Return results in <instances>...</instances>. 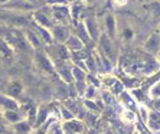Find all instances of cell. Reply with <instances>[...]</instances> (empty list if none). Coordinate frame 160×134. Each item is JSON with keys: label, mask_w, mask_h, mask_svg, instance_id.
<instances>
[{"label": "cell", "mask_w": 160, "mask_h": 134, "mask_svg": "<svg viewBox=\"0 0 160 134\" xmlns=\"http://www.w3.org/2000/svg\"><path fill=\"white\" fill-rule=\"evenodd\" d=\"M98 52L101 55L107 58L110 62H116L117 59V49H116V45L112 42V39L108 36L107 33H101L100 37H98Z\"/></svg>", "instance_id": "cell-1"}, {"label": "cell", "mask_w": 160, "mask_h": 134, "mask_svg": "<svg viewBox=\"0 0 160 134\" xmlns=\"http://www.w3.org/2000/svg\"><path fill=\"white\" fill-rule=\"evenodd\" d=\"M49 17L55 19L58 25H67V22L71 19V10L67 4H52Z\"/></svg>", "instance_id": "cell-2"}, {"label": "cell", "mask_w": 160, "mask_h": 134, "mask_svg": "<svg viewBox=\"0 0 160 134\" xmlns=\"http://www.w3.org/2000/svg\"><path fill=\"white\" fill-rule=\"evenodd\" d=\"M35 65L43 72H52L55 69L53 61L49 58V55L43 52H36L35 53Z\"/></svg>", "instance_id": "cell-3"}, {"label": "cell", "mask_w": 160, "mask_h": 134, "mask_svg": "<svg viewBox=\"0 0 160 134\" xmlns=\"http://www.w3.org/2000/svg\"><path fill=\"white\" fill-rule=\"evenodd\" d=\"M51 33H52L53 42H56V43H65L68 41V37L71 36L68 27L65 25H58V23L51 27Z\"/></svg>", "instance_id": "cell-4"}, {"label": "cell", "mask_w": 160, "mask_h": 134, "mask_svg": "<svg viewBox=\"0 0 160 134\" xmlns=\"http://www.w3.org/2000/svg\"><path fill=\"white\" fill-rule=\"evenodd\" d=\"M22 107V104L19 102V100L10 97L8 94H0V111H13V110H19Z\"/></svg>", "instance_id": "cell-5"}, {"label": "cell", "mask_w": 160, "mask_h": 134, "mask_svg": "<svg viewBox=\"0 0 160 134\" xmlns=\"http://www.w3.org/2000/svg\"><path fill=\"white\" fill-rule=\"evenodd\" d=\"M117 100H118V102L121 105H123V108H128V110H133V111H138V102L136 101V98L133 97V94L128 91V89H126L124 92H121L117 97Z\"/></svg>", "instance_id": "cell-6"}, {"label": "cell", "mask_w": 160, "mask_h": 134, "mask_svg": "<svg viewBox=\"0 0 160 134\" xmlns=\"http://www.w3.org/2000/svg\"><path fill=\"white\" fill-rule=\"evenodd\" d=\"M52 116L51 114V110H49V105L46 104H41L39 107H36V118H35V124L33 128H39L43 124H46L48 118Z\"/></svg>", "instance_id": "cell-7"}, {"label": "cell", "mask_w": 160, "mask_h": 134, "mask_svg": "<svg viewBox=\"0 0 160 134\" xmlns=\"http://www.w3.org/2000/svg\"><path fill=\"white\" fill-rule=\"evenodd\" d=\"M144 49L149 53L157 55V52L160 51V35H159V32H154V33L150 35V37L144 43Z\"/></svg>", "instance_id": "cell-8"}, {"label": "cell", "mask_w": 160, "mask_h": 134, "mask_svg": "<svg viewBox=\"0 0 160 134\" xmlns=\"http://www.w3.org/2000/svg\"><path fill=\"white\" fill-rule=\"evenodd\" d=\"M65 45H67V48L69 49L71 53L81 52V51H84V48H85V43H84L77 35H71V36L68 37V41L65 42Z\"/></svg>", "instance_id": "cell-9"}, {"label": "cell", "mask_w": 160, "mask_h": 134, "mask_svg": "<svg viewBox=\"0 0 160 134\" xmlns=\"http://www.w3.org/2000/svg\"><path fill=\"white\" fill-rule=\"evenodd\" d=\"M23 89H25V87H23L22 81H19V79H15V81H10L8 85V89H6V92L8 95H10V97L16 98L18 100L20 95L23 94Z\"/></svg>", "instance_id": "cell-10"}, {"label": "cell", "mask_w": 160, "mask_h": 134, "mask_svg": "<svg viewBox=\"0 0 160 134\" xmlns=\"http://www.w3.org/2000/svg\"><path fill=\"white\" fill-rule=\"evenodd\" d=\"M22 110L19 108V110H13V111H3V118H4V123L6 124H16L19 121H22V120H26L25 114H22Z\"/></svg>", "instance_id": "cell-11"}, {"label": "cell", "mask_w": 160, "mask_h": 134, "mask_svg": "<svg viewBox=\"0 0 160 134\" xmlns=\"http://www.w3.org/2000/svg\"><path fill=\"white\" fill-rule=\"evenodd\" d=\"M118 118L124 124H136L138 120V114L128 108H121V111H118Z\"/></svg>", "instance_id": "cell-12"}, {"label": "cell", "mask_w": 160, "mask_h": 134, "mask_svg": "<svg viewBox=\"0 0 160 134\" xmlns=\"http://www.w3.org/2000/svg\"><path fill=\"white\" fill-rule=\"evenodd\" d=\"M104 23H105V33L108 35V36L111 37H116L117 36V19H116V16L112 15V13H108L107 16H105V19H104Z\"/></svg>", "instance_id": "cell-13"}, {"label": "cell", "mask_w": 160, "mask_h": 134, "mask_svg": "<svg viewBox=\"0 0 160 134\" xmlns=\"http://www.w3.org/2000/svg\"><path fill=\"white\" fill-rule=\"evenodd\" d=\"M98 79H100V85L105 89H110L117 81H118V77L114 74H108V72H104V74H98L97 75Z\"/></svg>", "instance_id": "cell-14"}, {"label": "cell", "mask_w": 160, "mask_h": 134, "mask_svg": "<svg viewBox=\"0 0 160 134\" xmlns=\"http://www.w3.org/2000/svg\"><path fill=\"white\" fill-rule=\"evenodd\" d=\"M12 128H13V131L16 134H29L35 130L33 126L28 120H22V121H19L16 124H12Z\"/></svg>", "instance_id": "cell-15"}, {"label": "cell", "mask_w": 160, "mask_h": 134, "mask_svg": "<svg viewBox=\"0 0 160 134\" xmlns=\"http://www.w3.org/2000/svg\"><path fill=\"white\" fill-rule=\"evenodd\" d=\"M81 102H82V107L85 108V111L94 112V114H98V116H100L101 111H102V110L100 108V105L97 104V101L95 100H84V98H82Z\"/></svg>", "instance_id": "cell-16"}, {"label": "cell", "mask_w": 160, "mask_h": 134, "mask_svg": "<svg viewBox=\"0 0 160 134\" xmlns=\"http://www.w3.org/2000/svg\"><path fill=\"white\" fill-rule=\"evenodd\" d=\"M35 23L42 27H46V29H49V30L53 26L52 22H51V17L43 15V13H35Z\"/></svg>", "instance_id": "cell-17"}, {"label": "cell", "mask_w": 160, "mask_h": 134, "mask_svg": "<svg viewBox=\"0 0 160 134\" xmlns=\"http://www.w3.org/2000/svg\"><path fill=\"white\" fill-rule=\"evenodd\" d=\"M25 37H26V41L29 42L30 46H33V48H41V37L39 35L36 33V30H28L26 33H25Z\"/></svg>", "instance_id": "cell-18"}, {"label": "cell", "mask_w": 160, "mask_h": 134, "mask_svg": "<svg viewBox=\"0 0 160 134\" xmlns=\"http://www.w3.org/2000/svg\"><path fill=\"white\" fill-rule=\"evenodd\" d=\"M59 116H61V123H67V121H71V120L77 118L65 104H59Z\"/></svg>", "instance_id": "cell-19"}, {"label": "cell", "mask_w": 160, "mask_h": 134, "mask_svg": "<svg viewBox=\"0 0 160 134\" xmlns=\"http://www.w3.org/2000/svg\"><path fill=\"white\" fill-rule=\"evenodd\" d=\"M100 88L98 87H94V85H88L85 89V92L82 95L84 100H95V98L100 97Z\"/></svg>", "instance_id": "cell-20"}, {"label": "cell", "mask_w": 160, "mask_h": 134, "mask_svg": "<svg viewBox=\"0 0 160 134\" xmlns=\"http://www.w3.org/2000/svg\"><path fill=\"white\" fill-rule=\"evenodd\" d=\"M147 97H149L150 100L160 98V79L149 87V89H147Z\"/></svg>", "instance_id": "cell-21"}, {"label": "cell", "mask_w": 160, "mask_h": 134, "mask_svg": "<svg viewBox=\"0 0 160 134\" xmlns=\"http://www.w3.org/2000/svg\"><path fill=\"white\" fill-rule=\"evenodd\" d=\"M108 91H110V92L112 94V95H114V97H118L120 94L121 92H124V91H126V87H124V84H123V81H121V79L118 78V81L116 82V84H114V85L111 87V88L108 89Z\"/></svg>", "instance_id": "cell-22"}, {"label": "cell", "mask_w": 160, "mask_h": 134, "mask_svg": "<svg viewBox=\"0 0 160 134\" xmlns=\"http://www.w3.org/2000/svg\"><path fill=\"white\" fill-rule=\"evenodd\" d=\"M120 36L123 37L126 42H128V41H133V37H134V29L131 26H124L123 29L120 30Z\"/></svg>", "instance_id": "cell-23"}, {"label": "cell", "mask_w": 160, "mask_h": 134, "mask_svg": "<svg viewBox=\"0 0 160 134\" xmlns=\"http://www.w3.org/2000/svg\"><path fill=\"white\" fill-rule=\"evenodd\" d=\"M48 124H43L42 127L39 128H35V134H49V130H48Z\"/></svg>", "instance_id": "cell-24"}, {"label": "cell", "mask_w": 160, "mask_h": 134, "mask_svg": "<svg viewBox=\"0 0 160 134\" xmlns=\"http://www.w3.org/2000/svg\"><path fill=\"white\" fill-rule=\"evenodd\" d=\"M152 110L160 112V98H154V100H152Z\"/></svg>", "instance_id": "cell-25"}, {"label": "cell", "mask_w": 160, "mask_h": 134, "mask_svg": "<svg viewBox=\"0 0 160 134\" xmlns=\"http://www.w3.org/2000/svg\"><path fill=\"white\" fill-rule=\"evenodd\" d=\"M127 3H128V0H114V6L116 7H123Z\"/></svg>", "instance_id": "cell-26"}, {"label": "cell", "mask_w": 160, "mask_h": 134, "mask_svg": "<svg viewBox=\"0 0 160 134\" xmlns=\"http://www.w3.org/2000/svg\"><path fill=\"white\" fill-rule=\"evenodd\" d=\"M102 134H118V133H117V130H114L112 127H110V126H108L107 128H105V130H104V133H102Z\"/></svg>", "instance_id": "cell-27"}, {"label": "cell", "mask_w": 160, "mask_h": 134, "mask_svg": "<svg viewBox=\"0 0 160 134\" xmlns=\"http://www.w3.org/2000/svg\"><path fill=\"white\" fill-rule=\"evenodd\" d=\"M4 124H6V123H4V118H3V112L0 111V128H2Z\"/></svg>", "instance_id": "cell-28"}, {"label": "cell", "mask_w": 160, "mask_h": 134, "mask_svg": "<svg viewBox=\"0 0 160 134\" xmlns=\"http://www.w3.org/2000/svg\"><path fill=\"white\" fill-rule=\"evenodd\" d=\"M156 59H157V62L160 63V51H159V52H157V55H156Z\"/></svg>", "instance_id": "cell-29"}, {"label": "cell", "mask_w": 160, "mask_h": 134, "mask_svg": "<svg viewBox=\"0 0 160 134\" xmlns=\"http://www.w3.org/2000/svg\"><path fill=\"white\" fill-rule=\"evenodd\" d=\"M9 2H10V0H0V4L2 3H9Z\"/></svg>", "instance_id": "cell-30"}, {"label": "cell", "mask_w": 160, "mask_h": 134, "mask_svg": "<svg viewBox=\"0 0 160 134\" xmlns=\"http://www.w3.org/2000/svg\"><path fill=\"white\" fill-rule=\"evenodd\" d=\"M159 35H160V30H159Z\"/></svg>", "instance_id": "cell-31"}]
</instances>
